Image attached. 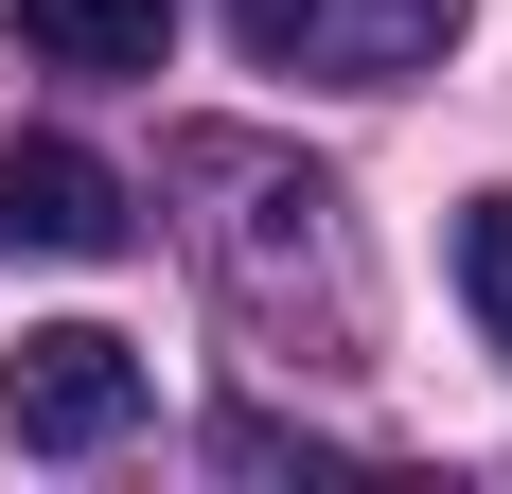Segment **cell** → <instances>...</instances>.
<instances>
[{
    "mask_svg": "<svg viewBox=\"0 0 512 494\" xmlns=\"http://www.w3.org/2000/svg\"><path fill=\"white\" fill-rule=\"evenodd\" d=\"M142 424V353L106 336V318H53V336L0 353V442L18 459H106Z\"/></svg>",
    "mask_w": 512,
    "mask_h": 494,
    "instance_id": "obj_1",
    "label": "cell"
},
{
    "mask_svg": "<svg viewBox=\"0 0 512 494\" xmlns=\"http://www.w3.org/2000/svg\"><path fill=\"white\" fill-rule=\"evenodd\" d=\"M230 36L265 71H336V89H407L460 53V0H230Z\"/></svg>",
    "mask_w": 512,
    "mask_h": 494,
    "instance_id": "obj_2",
    "label": "cell"
},
{
    "mask_svg": "<svg viewBox=\"0 0 512 494\" xmlns=\"http://www.w3.org/2000/svg\"><path fill=\"white\" fill-rule=\"evenodd\" d=\"M124 247V177L89 142H0V265H106Z\"/></svg>",
    "mask_w": 512,
    "mask_h": 494,
    "instance_id": "obj_3",
    "label": "cell"
},
{
    "mask_svg": "<svg viewBox=\"0 0 512 494\" xmlns=\"http://www.w3.org/2000/svg\"><path fill=\"white\" fill-rule=\"evenodd\" d=\"M159 36H177V0H18V53L36 71H159Z\"/></svg>",
    "mask_w": 512,
    "mask_h": 494,
    "instance_id": "obj_4",
    "label": "cell"
},
{
    "mask_svg": "<svg viewBox=\"0 0 512 494\" xmlns=\"http://www.w3.org/2000/svg\"><path fill=\"white\" fill-rule=\"evenodd\" d=\"M460 300H477V336L512 353V195H477V212H460Z\"/></svg>",
    "mask_w": 512,
    "mask_h": 494,
    "instance_id": "obj_5",
    "label": "cell"
}]
</instances>
